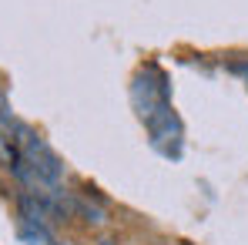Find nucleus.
<instances>
[{
    "label": "nucleus",
    "mask_w": 248,
    "mask_h": 245,
    "mask_svg": "<svg viewBox=\"0 0 248 245\" xmlns=\"http://www.w3.org/2000/svg\"><path fill=\"white\" fill-rule=\"evenodd\" d=\"M232 71H235V74H242V81H245V87H248V61H242V64H235Z\"/></svg>",
    "instance_id": "f03ea898"
},
{
    "label": "nucleus",
    "mask_w": 248,
    "mask_h": 245,
    "mask_svg": "<svg viewBox=\"0 0 248 245\" xmlns=\"http://www.w3.org/2000/svg\"><path fill=\"white\" fill-rule=\"evenodd\" d=\"M131 108L141 118L151 148L161 158H181L185 148V124L178 118L174 104H171V81L161 71V64L148 61L134 71L131 78Z\"/></svg>",
    "instance_id": "f257e3e1"
}]
</instances>
